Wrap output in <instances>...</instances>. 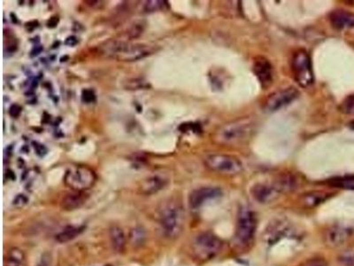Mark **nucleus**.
Here are the masks:
<instances>
[{
	"label": "nucleus",
	"mask_w": 354,
	"mask_h": 266,
	"mask_svg": "<svg viewBox=\"0 0 354 266\" xmlns=\"http://www.w3.org/2000/svg\"><path fill=\"white\" fill-rule=\"evenodd\" d=\"M100 54L119 61H136L155 53V47L146 43H133L123 40L110 39L100 46Z\"/></svg>",
	"instance_id": "1"
},
{
	"label": "nucleus",
	"mask_w": 354,
	"mask_h": 266,
	"mask_svg": "<svg viewBox=\"0 0 354 266\" xmlns=\"http://www.w3.org/2000/svg\"><path fill=\"white\" fill-rule=\"evenodd\" d=\"M183 211L176 202L164 203L159 210V222L166 237L174 239L182 233L183 226Z\"/></svg>",
	"instance_id": "2"
},
{
	"label": "nucleus",
	"mask_w": 354,
	"mask_h": 266,
	"mask_svg": "<svg viewBox=\"0 0 354 266\" xmlns=\"http://www.w3.org/2000/svg\"><path fill=\"white\" fill-rule=\"evenodd\" d=\"M97 176L90 168L86 166H72L66 170L64 183L72 191L84 192L96 183Z\"/></svg>",
	"instance_id": "3"
},
{
	"label": "nucleus",
	"mask_w": 354,
	"mask_h": 266,
	"mask_svg": "<svg viewBox=\"0 0 354 266\" xmlns=\"http://www.w3.org/2000/svg\"><path fill=\"white\" fill-rule=\"evenodd\" d=\"M291 71L294 79L300 86L306 88L314 83L311 58L306 51L295 52L291 59Z\"/></svg>",
	"instance_id": "4"
},
{
	"label": "nucleus",
	"mask_w": 354,
	"mask_h": 266,
	"mask_svg": "<svg viewBox=\"0 0 354 266\" xmlns=\"http://www.w3.org/2000/svg\"><path fill=\"white\" fill-rule=\"evenodd\" d=\"M205 165L209 170L222 174H238L243 170L240 160L228 154H211L205 159Z\"/></svg>",
	"instance_id": "5"
},
{
	"label": "nucleus",
	"mask_w": 354,
	"mask_h": 266,
	"mask_svg": "<svg viewBox=\"0 0 354 266\" xmlns=\"http://www.w3.org/2000/svg\"><path fill=\"white\" fill-rule=\"evenodd\" d=\"M256 231V218L252 210L246 207H242L238 212L235 236L244 244L249 243L254 236Z\"/></svg>",
	"instance_id": "6"
},
{
	"label": "nucleus",
	"mask_w": 354,
	"mask_h": 266,
	"mask_svg": "<svg viewBox=\"0 0 354 266\" xmlns=\"http://www.w3.org/2000/svg\"><path fill=\"white\" fill-rule=\"evenodd\" d=\"M299 96L298 91L294 87H287L272 93L263 103V111L273 113L288 106Z\"/></svg>",
	"instance_id": "7"
},
{
	"label": "nucleus",
	"mask_w": 354,
	"mask_h": 266,
	"mask_svg": "<svg viewBox=\"0 0 354 266\" xmlns=\"http://www.w3.org/2000/svg\"><path fill=\"white\" fill-rule=\"evenodd\" d=\"M222 242L218 237L210 232H203L196 237L193 249L196 254L202 258L215 256L221 250Z\"/></svg>",
	"instance_id": "8"
},
{
	"label": "nucleus",
	"mask_w": 354,
	"mask_h": 266,
	"mask_svg": "<svg viewBox=\"0 0 354 266\" xmlns=\"http://www.w3.org/2000/svg\"><path fill=\"white\" fill-rule=\"evenodd\" d=\"M251 124L246 120H240L235 123H229L220 130L219 139L222 142L231 143L245 138L249 131Z\"/></svg>",
	"instance_id": "9"
},
{
	"label": "nucleus",
	"mask_w": 354,
	"mask_h": 266,
	"mask_svg": "<svg viewBox=\"0 0 354 266\" xmlns=\"http://www.w3.org/2000/svg\"><path fill=\"white\" fill-rule=\"evenodd\" d=\"M352 235V230L346 226L336 225L325 231L324 241L331 248L344 246Z\"/></svg>",
	"instance_id": "10"
},
{
	"label": "nucleus",
	"mask_w": 354,
	"mask_h": 266,
	"mask_svg": "<svg viewBox=\"0 0 354 266\" xmlns=\"http://www.w3.org/2000/svg\"><path fill=\"white\" fill-rule=\"evenodd\" d=\"M222 191L217 187H201L194 190L189 196V205L192 209H199L209 201L222 195Z\"/></svg>",
	"instance_id": "11"
},
{
	"label": "nucleus",
	"mask_w": 354,
	"mask_h": 266,
	"mask_svg": "<svg viewBox=\"0 0 354 266\" xmlns=\"http://www.w3.org/2000/svg\"><path fill=\"white\" fill-rule=\"evenodd\" d=\"M253 72L263 88H268L273 82V68L265 57L258 56L255 59Z\"/></svg>",
	"instance_id": "12"
},
{
	"label": "nucleus",
	"mask_w": 354,
	"mask_h": 266,
	"mask_svg": "<svg viewBox=\"0 0 354 266\" xmlns=\"http://www.w3.org/2000/svg\"><path fill=\"white\" fill-rule=\"evenodd\" d=\"M329 21L336 30L351 29L354 27V13L343 9H337L329 13Z\"/></svg>",
	"instance_id": "13"
},
{
	"label": "nucleus",
	"mask_w": 354,
	"mask_h": 266,
	"mask_svg": "<svg viewBox=\"0 0 354 266\" xmlns=\"http://www.w3.org/2000/svg\"><path fill=\"white\" fill-rule=\"evenodd\" d=\"M88 196L84 192L72 191L71 193H66L60 201L61 209L66 211L76 210L83 206L86 203Z\"/></svg>",
	"instance_id": "14"
},
{
	"label": "nucleus",
	"mask_w": 354,
	"mask_h": 266,
	"mask_svg": "<svg viewBox=\"0 0 354 266\" xmlns=\"http://www.w3.org/2000/svg\"><path fill=\"white\" fill-rule=\"evenodd\" d=\"M251 193L252 197L261 203H270L278 195V192L274 186H269L267 184H256L252 186Z\"/></svg>",
	"instance_id": "15"
},
{
	"label": "nucleus",
	"mask_w": 354,
	"mask_h": 266,
	"mask_svg": "<svg viewBox=\"0 0 354 266\" xmlns=\"http://www.w3.org/2000/svg\"><path fill=\"white\" fill-rule=\"evenodd\" d=\"M168 184V180L165 176L155 175L144 180L140 186V193L145 195H152L162 190Z\"/></svg>",
	"instance_id": "16"
},
{
	"label": "nucleus",
	"mask_w": 354,
	"mask_h": 266,
	"mask_svg": "<svg viewBox=\"0 0 354 266\" xmlns=\"http://www.w3.org/2000/svg\"><path fill=\"white\" fill-rule=\"evenodd\" d=\"M110 240L113 250L116 252L122 253L126 247V236L123 228L119 226H112L109 230Z\"/></svg>",
	"instance_id": "17"
},
{
	"label": "nucleus",
	"mask_w": 354,
	"mask_h": 266,
	"mask_svg": "<svg viewBox=\"0 0 354 266\" xmlns=\"http://www.w3.org/2000/svg\"><path fill=\"white\" fill-rule=\"evenodd\" d=\"M329 197V193L323 191H314L305 193L301 198V203L306 208H315L324 203Z\"/></svg>",
	"instance_id": "18"
},
{
	"label": "nucleus",
	"mask_w": 354,
	"mask_h": 266,
	"mask_svg": "<svg viewBox=\"0 0 354 266\" xmlns=\"http://www.w3.org/2000/svg\"><path fill=\"white\" fill-rule=\"evenodd\" d=\"M274 187L278 193H288L296 189L297 180L291 175L285 174L279 176L274 184Z\"/></svg>",
	"instance_id": "19"
},
{
	"label": "nucleus",
	"mask_w": 354,
	"mask_h": 266,
	"mask_svg": "<svg viewBox=\"0 0 354 266\" xmlns=\"http://www.w3.org/2000/svg\"><path fill=\"white\" fill-rule=\"evenodd\" d=\"M85 230L84 226H66L61 232L57 234L55 239L60 243H66L76 239Z\"/></svg>",
	"instance_id": "20"
},
{
	"label": "nucleus",
	"mask_w": 354,
	"mask_h": 266,
	"mask_svg": "<svg viewBox=\"0 0 354 266\" xmlns=\"http://www.w3.org/2000/svg\"><path fill=\"white\" fill-rule=\"evenodd\" d=\"M147 239V233L143 226H136L129 233V240L135 248L142 247Z\"/></svg>",
	"instance_id": "21"
},
{
	"label": "nucleus",
	"mask_w": 354,
	"mask_h": 266,
	"mask_svg": "<svg viewBox=\"0 0 354 266\" xmlns=\"http://www.w3.org/2000/svg\"><path fill=\"white\" fill-rule=\"evenodd\" d=\"M328 184L343 189L354 190V176H344L329 180Z\"/></svg>",
	"instance_id": "22"
},
{
	"label": "nucleus",
	"mask_w": 354,
	"mask_h": 266,
	"mask_svg": "<svg viewBox=\"0 0 354 266\" xmlns=\"http://www.w3.org/2000/svg\"><path fill=\"white\" fill-rule=\"evenodd\" d=\"M25 259L24 253L18 249V248H13L9 250L8 253V262L10 266H20L23 263Z\"/></svg>",
	"instance_id": "23"
},
{
	"label": "nucleus",
	"mask_w": 354,
	"mask_h": 266,
	"mask_svg": "<svg viewBox=\"0 0 354 266\" xmlns=\"http://www.w3.org/2000/svg\"><path fill=\"white\" fill-rule=\"evenodd\" d=\"M340 111L344 115H354V94L346 97L340 105Z\"/></svg>",
	"instance_id": "24"
},
{
	"label": "nucleus",
	"mask_w": 354,
	"mask_h": 266,
	"mask_svg": "<svg viewBox=\"0 0 354 266\" xmlns=\"http://www.w3.org/2000/svg\"><path fill=\"white\" fill-rule=\"evenodd\" d=\"M339 263L344 266H354V250L343 253L338 257Z\"/></svg>",
	"instance_id": "25"
},
{
	"label": "nucleus",
	"mask_w": 354,
	"mask_h": 266,
	"mask_svg": "<svg viewBox=\"0 0 354 266\" xmlns=\"http://www.w3.org/2000/svg\"><path fill=\"white\" fill-rule=\"evenodd\" d=\"M164 6H165L164 1H158V0L157 1L156 0L147 1L145 4V10H146V12H155V11L162 9Z\"/></svg>",
	"instance_id": "26"
},
{
	"label": "nucleus",
	"mask_w": 354,
	"mask_h": 266,
	"mask_svg": "<svg viewBox=\"0 0 354 266\" xmlns=\"http://www.w3.org/2000/svg\"><path fill=\"white\" fill-rule=\"evenodd\" d=\"M28 203H29L28 197L25 194L20 193V194L16 195V197L13 199V206L14 208H16V209H22V208L26 206Z\"/></svg>",
	"instance_id": "27"
},
{
	"label": "nucleus",
	"mask_w": 354,
	"mask_h": 266,
	"mask_svg": "<svg viewBox=\"0 0 354 266\" xmlns=\"http://www.w3.org/2000/svg\"><path fill=\"white\" fill-rule=\"evenodd\" d=\"M299 266H328V263L324 259L321 258H313L304 261Z\"/></svg>",
	"instance_id": "28"
},
{
	"label": "nucleus",
	"mask_w": 354,
	"mask_h": 266,
	"mask_svg": "<svg viewBox=\"0 0 354 266\" xmlns=\"http://www.w3.org/2000/svg\"><path fill=\"white\" fill-rule=\"evenodd\" d=\"M83 100L84 101H86V102H91V101L95 100V95H94L92 91H83Z\"/></svg>",
	"instance_id": "29"
},
{
	"label": "nucleus",
	"mask_w": 354,
	"mask_h": 266,
	"mask_svg": "<svg viewBox=\"0 0 354 266\" xmlns=\"http://www.w3.org/2000/svg\"><path fill=\"white\" fill-rule=\"evenodd\" d=\"M50 264L51 256L48 253H45L42 256V258L40 260L39 263L37 266H50Z\"/></svg>",
	"instance_id": "30"
},
{
	"label": "nucleus",
	"mask_w": 354,
	"mask_h": 266,
	"mask_svg": "<svg viewBox=\"0 0 354 266\" xmlns=\"http://www.w3.org/2000/svg\"><path fill=\"white\" fill-rule=\"evenodd\" d=\"M21 111V107L19 105H13L9 109V114L13 117H18Z\"/></svg>",
	"instance_id": "31"
},
{
	"label": "nucleus",
	"mask_w": 354,
	"mask_h": 266,
	"mask_svg": "<svg viewBox=\"0 0 354 266\" xmlns=\"http://www.w3.org/2000/svg\"><path fill=\"white\" fill-rule=\"evenodd\" d=\"M349 127H350V129L354 130V120H352V121H351V122L349 123Z\"/></svg>",
	"instance_id": "32"
}]
</instances>
